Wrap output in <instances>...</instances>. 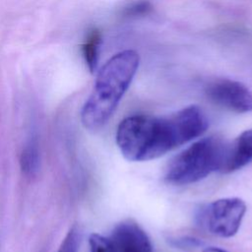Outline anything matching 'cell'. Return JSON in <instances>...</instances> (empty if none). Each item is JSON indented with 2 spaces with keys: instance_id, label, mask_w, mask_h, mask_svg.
Segmentation results:
<instances>
[{
  "instance_id": "2",
  "label": "cell",
  "mask_w": 252,
  "mask_h": 252,
  "mask_svg": "<svg viewBox=\"0 0 252 252\" xmlns=\"http://www.w3.org/2000/svg\"><path fill=\"white\" fill-rule=\"evenodd\" d=\"M139 64V54L130 49L118 52L103 64L81 111L85 128L98 130L109 120L130 87Z\"/></svg>"
},
{
  "instance_id": "10",
  "label": "cell",
  "mask_w": 252,
  "mask_h": 252,
  "mask_svg": "<svg viewBox=\"0 0 252 252\" xmlns=\"http://www.w3.org/2000/svg\"><path fill=\"white\" fill-rule=\"evenodd\" d=\"M79 244V232L73 227L63 239L58 252H77Z\"/></svg>"
},
{
  "instance_id": "11",
  "label": "cell",
  "mask_w": 252,
  "mask_h": 252,
  "mask_svg": "<svg viewBox=\"0 0 252 252\" xmlns=\"http://www.w3.org/2000/svg\"><path fill=\"white\" fill-rule=\"evenodd\" d=\"M152 10V6L149 1H139L131 4L125 9V14L128 17H137L147 15Z\"/></svg>"
},
{
  "instance_id": "7",
  "label": "cell",
  "mask_w": 252,
  "mask_h": 252,
  "mask_svg": "<svg viewBox=\"0 0 252 252\" xmlns=\"http://www.w3.org/2000/svg\"><path fill=\"white\" fill-rule=\"evenodd\" d=\"M252 162V129L243 131L230 145H227L222 173H230L241 169Z\"/></svg>"
},
{
  "instance_id": "13",
  "label": "cell",
  "mask_w": 252,
  "mask_h": 252,
  "mask_svg": "<svg viewBox=\"0 0 252 252\" xmlns=\"http://www.w3.org/2000/svg\"><path fill=\"white\" fill-rule=\"evenodd\" d=\"M203 252H227V251L220 247H207L203 250Z\"/></svg>"
},
{
  "instance_id": "3",
  "label": "cell",
  "mask_w": 252,
  "mask_h": 252,
  "mask_svg": "<svg viewBox=\"0 0 252 252\" xmlns=\"http://www.w3.org/2000/svg\"><path fill=\"white\" fill-rule=\"evenodd\" d=\"M226 147L227 144L218 137L196 141L170 160L165 180L173 185H188L220 171Z\"/></svg>"
},
{
  "instance_id": "8",
  "label": "cell",
  "mask_w": 252,
  "mask_h": 252,
  "mask_svg": "<svg viewBox=\"0 0 252 252\" xmlns=\"http://www.w3.org/2000/svg\"><path fill=\"white\" fill-rule=\"evenodd\" d=\"M101 43V34L98 30L94 29L88 33L83 45L82 53L85 62L91 72L95 71L98 61L99 47Z\"/></svg>"
},
{
  "instance_id": "4",
  "label": "cell",
  "mask_w": 252,
  "mask_h": 252,
  "mask_svg": "<svg viewBox=\"0 0 252 252\" xmlns=\"http://www.w3.org/2000/svg\"><path fill=\"white\" fill-rule=\"evenodd\" d=\"M246 213L240 198H221L202 205L196 212L197 224L213 235L228 238L235 235Z\"/></svg>"
},
{
  "instance_id": "6",
  "label": "cell",
  "mask_w": 252,
  "mask_h": 252,
  "mask_svg": "<svg viewBox=\"0 0 252 252\" xmlns=\"http://www.w3.org/2000/svg\"><path fill=\"white\" fill-rule=\"evenodd\" d=\"M207 97L236 113L252 111V92L244 84L230 79H216L205 87Z\"/></svg>"
},
{
  "instance_id": "1",
  "label": "cell",
  "mask_w": 252,
  "mask_h": 252,
  "mask_svg": "<svg viewBox=\"0 0 252 252\" xmlns=\"http://www.w3.org/2000/svg\"><path fill=\"white\" fill-rule=\"evenodd\" d=\"M208 125L205 113L197 105L166 116L132 115L119 123L116 144L128 160H151L201 136Z\"/></svg>"
},
{
  "instance_id": "12",
  "label": "cell",
  "mask_w": 252,
  "mask_h": 252,
  "mask_svg": "<svg viewBox=\"0 0 252 252\" xmlns=\"http://www.w3.org/2000/svg\"><path fill=\"white\" fill-rule=\"evenodd\" d=\"M174 242L176 243V245L178 246H181V247H188V246H196L198 244H200V242L197 240V239H194V238H180V239H177V240H174Z\"/></svg>"
},
{
  "instance_id": "9",
  "label": "cell",
  "mask_w": 252,
  "mask_h": 252,
  "mask_svg": "<svg viewBox=\"0 0 252 252\" xmlns=\"http://www.w3.org/2000/svg\"><path fill=\"white\" fill-rule=\"evenodd\" d=\"M20 164L25 174L32 176L37 173L40 164V158L37 144L34 141H31L24 148L21 154Z\"/></svg>"
},
{
  "instance_id": "5",
  "label": "cell",
  "mask_w": 252,
  "mask_h": 252,
  "mask_svg": "<svg viewBox=\"0 0 252 252\" xmlns=\"http://www.w3.org/2000/svg\"><path fill=\"white\" fill-rule=\"evenodd\" d=\"M89 244L90 252H153L147 233L132 220L120 222L108 236L92 234Z\"/></svg>"
}]
</instances>
